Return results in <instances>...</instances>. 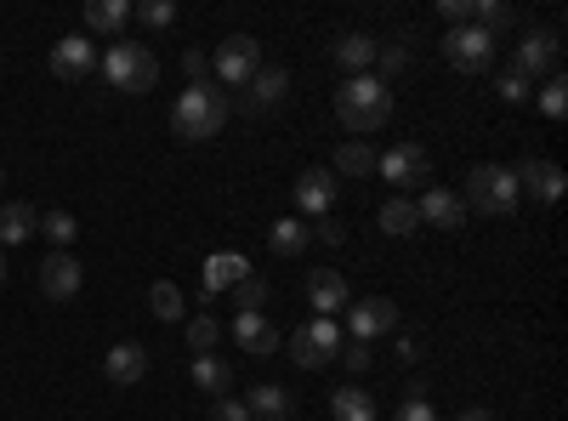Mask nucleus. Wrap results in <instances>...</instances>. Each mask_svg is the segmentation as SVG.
Here are the masks:
<instances>
[{
  "label": "nucleus",
  "mask_w": 568,
  "mask_h": 421,
  "mask_svg": "<svg viewBox=\"0 0 568 421\" xmlns=\"http://www.w3.org/2000/svg\"><path fill=\"white\" fill-rule=\"evenodd\" d=\"M80 257H69V251H52L40 262V291L52 297V302H69V297H80Z\"/></svg>",
  "instance_id": "obj_13"
},
{
  "label": "nucleus",
  "mask_w": 568,
  "mask_h": 421,
  "mask_svg": "<svg viewBox=\"0 0 568 421\" xmlns=\"http://www.w3.org/2000/svg\"><path fill=\"white\" fill-rule=\"evenodd\" d=\"M415 211H420V222H433V228H466V206L449 189H426Z\"/></svg>",
  "instance_id": "obj_20"
},
{
  "label": "nucleus",
  "mask_w": 568,
  "mask_h": 421,
  "mask_svg": "<svg viewBox=\"0 0 568 421\" xmlns=\"http://www.w3.org/2000/svg\"><path fill=\"white\" fill-rule=\"evenodd\" d=\"M216 342H222L216 319H187V348H194V353H216Z\"/></svg>",
  "instance_id": "obj_34"
},
{
  "label": "nucleus",
  "mask_w": 568,
  "mask_h": 421,
  "mask_svg": "<svg viewBox=\"0 0 568 421\" xmlns=\"http://www.w3.org/2000/svg\"><path fill=\"white\" fill-rule=\"evenodd\" d=\"M495 91H500V103H529V91H535V80H524L517 69H506L500 80H495Z\"/></svg>",
  "instance_id": "obj_37"
},
{
  "label": "nucleus",
  "mask_w": 568,
  "mask_h": 421,
  "mask_svg": "<svg viewBox=\"0 0 568 421\" xmlns=\"http://www.w3.org/2000/svg\"><path fill=\"white\" fill-rule=\"evenodd\" d=\"M460 421H495L489 410H460Z\"/></svg>",
  "instance_id": "obj_45"
},
{
  "label": "nucleus",
  "mask_w": 568,
  "mask_h": 421,
  "mask_svg": "<svg viewBox=\"0 0 568 421\" xmlns=\"http://www.w3.org/2000/svg\"><path fill=\"white\" fill-rule=\"evenodd\" d=\"M233 342H240L245 353H256V359H267L278 348V331H273L262 313H233Z\"/></svg>",
  "instance_id": "obj_19"
},
{
  "label": "nucleus",
  "mask_w": 568,
  "mask_h": 421,
  "mask_svg": "<svg viewBox=\"0 0 568 421\" xmlns=\"http://www.w3.org/2000/svg\"><path fill=\"white\" fill-rule=\"evenodd\" d=\"M131 23V0H91L85 7V29L91 34H120Z\"/></svg>",
  "instance_id": "obj_24"
},
{
  "label": "nucleus",
  "mask_w": 568,
  "mask_h": 421,
  "mask_svg": "<svg viewBox=\"0 0 568 421\" xmlns=\"http://www.w3.org/2000/svg\"><path fill=\"white\" fill-rule=\"evenodd\" d=\"M342 353H347V370H369V364H375L364 342H353V348H342Z\"/></svg>",
  "instance_id": "obj_43"
},
{
  "label": "nucleus",
  "mask_w": 568,
  "mask_h": 421,
  "mask_svg": "<svg viewBox=\"0 0 568 421\" xmlns=\"http://www.w3.org/2000/svg\"><path fill=\"white\" fill-rule=\"evenodd\" d=\"M40 233H45V240H52L58 251H69V245L80 240V222H74L69 211H45V217H40Z\"/></svg>",
  "instance_id": "obj_30"
},
{
  "label": "nucleus",
  "mask_w": 568,
  "mask_h": 421,
  "mask_svg": "<svg viewBox=\"0 0 568 421\" xmlns=\"http://www.w3.org/2000/svg\"><path fill=\"white\" fill-rule=\"evenodd\" d=\"M251 273V262L240 257V251H222V257H205V297H216V291H233L240 279Z\"/></svg>",
  "instance_id": "obj_21"
},
{
  "label": "nucleus",
  "mask_w": 568,
  "mask_h": 421,
  "mask_svg": "<svg viewBox=\"0 0 568 421\" xmlns=\"http://www.w3.org/2000/svg\"><path fill=\"white\" fill-rule=\"evenodd\" d=\"M375 171H382L387 182H398V189H415V182H426V171H433V154H426L420 143H398V149H387L382 160H375Z\"/></svg>",
  "instance_id": "obj_10"
},
{
  "label": "nucleus",
  "mask_w": 568,
  "mask_h": 421,
  "mask_svg": "<svg viewBox=\"0 0 568 421\" xmlns=\"http://www.w3.org/2000/svg\"><path fill=\"white\" fill-rule=\"evenodd\" d=\"M142 370H149V353H142V342H114L109 359H103V377H109L114 388L142 382Z\"/></svg>",
  "instance_id": "obj_18"
},
{
  "label": "nucleus",
  "mask_w": 568,
  "mask_h": 421,
  "mask_svg": "<svg viewBox=\"0 0 568 421\" xmlns=\"http://www.w3.org/2000/svg\"><path fill=\"white\" fill-rule=\"evenodd\" d=\"M444 58L460 69V74H484L495 63V34L478 29V23H460V29H444Z\"/></svg>",
  "instance_id": "obj_6"
},
{
  "label": "nucleus",
  "mask_w": 568,
  "mask_h": 421,
  "mask_svg": "<svg viewBox=\"0 0 568 421\" xmlns=\"http://www.w3.org/2000/svg\"><path fill=\"white\" fill-rule=\"evenodd\" d=\"M307 302H313L318 319H336V313H347L353 291H347V279L336 268H318V273H307Z\"/></svg>",
  "instance_id": "obj_12"
},
{
  "label": "nucleus",
  "mask_w": 568,
  "mask_h": 421,
  "mask_svg": "<svg viewBox=\"0 0 568 421\" xmlns=\"http://www.w3.org/2000/svg\"><path fill=\"white\" fill-rule=\"evenodd\" d=\"M336 63H342L347 74H364V69L375 63V40H369V34H342V40H336Z\"/></svg>",
  "instance_id": "obj_28"
},
{
  "label": "nucleus",
  "mask_w": 568,
  "mask_h": 421,
  "mask_svg": "<svg viewBox=\"0 0 568 421\" xmlns=\"http://www.w3.org/2000/svg\"><path fill=\"white\" fill-rule=\"evenodd\" d=\"M382 228L393 233V240H404V233H415V228H420V211H415V200L393 194V200L382 206Z\"/></svg>",
  "instance_id": "obj_29"
},
{
  "label": "nucleus",
  "mask_w": 568,
  "mask_h": 421,
  "mask_svg": "<svg viewBox=\"0 0 568 421\" xmlns=\"http://www.w3.org/2000/svg\"><path fill=\"white\" fill-rule=\"evenodd\" d=\"M131 18H142L149 29H171L176 23V0H142V7H131Z\"/></svg>",
  "instance_id": "obj_35"
},
{
  "label": "nucleus",
  "mask_w": 568,
  "mask_h": 421,
  "mask_svg": "<svg viewBox=\"0 0 568 421\" xmlns=\"http://www.w3.org/2000/svg\"><path fill=\"white\" fill-rule=\"evenodd\" d=\"M171 126L182 143H211V137L227 126V98L216 91V80H200V86H187L176 109H171Z\"/></svg>",
  "instance_id": "obj_1"
},
{
  "label": "nucleus",
  "mask_w": 568,
  "mask_h": 421,
  "mask_svg": "<svg viewBox=\"0 0 568 421\" xmlns=\"http://www.w3.org/2000/svg\"><path fill=\"white\" fill-rule=\"evenodd\" d=\"M98 69H103V80L114 91H125V98H142V91H154V80H160V58L149 52V46L125 40V34L98 58Z\"/></svg>",
  "instance_id": "obj_3"
},
{
  "label": "nucleus",
  "mask_w": 568,
  "mask_h": 421,
  "mask_svg": "<svg viewBox=\"0 0 568 421\" xmlns=\"http://www.w3.org/2000/svg\"><path fill=\"white\" fill-rule=\"evenodd\" d=\"M336 114L347 131H382L393 120V86L375 74H347V86L336 91Z\"/></svg>",
  "instance_id": "obj_2"
},
{
  "label": "nucleus",
  "mask_w": 568,
  "mask_h": 421,
  "mask_svg": "<svg viewBox=\"0 0 568 421\" xmlns=\"http://www.w3.org/2000/svg\"><path fill=\"white\" fill-rule=\"evenodd\" d=\"M393 421H438V410H433V404H426V399H404Z\"/></svg>",
  "instance_id": "obj_38"
},
{
  "label": "nucleus",
  "mask_w": 568,
  "mask_h": 421,
  "mask_svg": "<svg viewBox=\"0 0 568 421\" xmlns=\"http://www.w3.org/2000/svg\"><path fill=\"white\" fill-rule=\"evenodd\" d=\"M149 308H154V319L171 324V319H182V291L171 285V279H160V285L149 291Z\"/></svg>",
  "instance_id": "obj_32"
},
{
  "label": "nucleus",
  "mask_w": 568,
  "mask_h": 421,
  "mask_svg": "<svg viewBox=\"0 0 568 421\" xmlns=\"http://www.w3.org/2000/svg\"><path fill=\"white\" fill-rule=\"evenodd\" d=\"M40 228V217H34V206H0V245H23L29 233Z\"/></svg>",
  "instance_id": "obj_25"
},
{
  "label": "nucleus",
  "mask_w": 568,
  "mask_h": 421,
  "mask_svg": "<svg viewBox=\"0 0 568 421\" xmlns=\"http://www.w3.org/2000/svg\"><path fill=\"white\" fill-rule=\"evenodd\" d=\"M329 415L336 421H375V399L364 388H336L329 393Z\"/></svg>",
  "instance_id": "obj_26"
},
{
  "label": "nucleus",
  "mask_w": 568,
  "mask_h": 421,
  "mask_svg": "<svg viewBox=\"0 0 568 421\" xmlns=\"http://www.w3.org/2000/svg\"><path fill=\"white\" fill-rule=\"evenodd\" d=\"M0 182H7V171H0Z\"/></svg>",
  "instance_id": "obj_47"
},
{
  "label": "nucleus",
  "mask_w": 568,
  "mask_h": 421,
  "mask_svg": "<svg viewBox=\"0 0 568 421\" xmlns=\"http://www.w3.org/2000/svg\"><path fill=\"white\" fill-rule=\"evenodd\" d=\"M347 331L353 342H375V337H393L398 331V302L393 297H364V302H347Z\"/></svg>",
  "instance_id": "obj_8"
},
{
  "label": "nucleus",
  "mask_w": 568,
  "mask_h": 421,
  "mask_svg": "<svg viewBox=\"0 0 568 421\" xmlns=\"http://www.w3.org/2000/svg\"><path fill=\"white\" fill-rule=\"evenodd\" d=\"M0 285H7V251H0Z\"/></svg>",
  "instance_id": "obj_46"
},
{
  "label": "nucleus",
  "mask_w": 568,
  "mask_h": 421,
  "mask_svg": "<svg viewBox=\"0 0 568 421\" xmlns=\"http://www.w3.org/2000/svg\"><path fill=\"white\" fill-rule=\"evenodd\" d=\"M233 308H240V313H262L267 308V279L262 273H245L240 285H233Z\"/></svg>",
  "instance_id": "obj_31"
},
{
  "label": "nucleus",
  "mask_w": 568,
  "mask_h": 421,
  "mask_svg": "<svg viewBox=\"0 0 568 421\" xmlns=\"http://www.w3.org/2000/svg\"><path fill=\"white\" fill-rule=\"evenodd\" d=\"M438 12L460 29V23H471V0H438Z\"/></svg>",
  "instance_id": "obj_41"
},
{
  "label": "nucleus",
  "mask_w": 568,
  "mask_h": 421,
  "mask_svg": "<svg viewBox=\"0 0 568 421\" xmlns=\"http://www.w3.org/2000/svg\"><path fill=\"white\" fill-rule=\"evenodd\" d=\"M307 240H313V228H307L302 217H278V222L267 228L273 257H302V251H307Z\"/></svg>",
  "instance_id": "obj_22"
},
{
  "label": "nucleus",
  "mask_w": 568,
  "mask_h": 421,
  "mask_svg": "<svg viewBox=\"0 0 568 421\" xmlns=\"http://www.w3.org/2000/svg\"><path fill=\"white\" fill-rule=\"evenodd\" d=\"M336 200H342V182H336V171H329V166H307L296 177V211L302 217H329V211H336Z\"/></svg>",
  "instance_id": "obj_9"
},
{
  "label": "nucleus",
  "mask_w": 568,
  "mask_h": 421,
  "mask_svg": "<svg viewBox=\"0 0 568 421\" xmlns=\"http://www.w3.org/2000/svg\"><path fill=\"white\" fill-rule=\"evenodd\" d=\"M540 114H551V120L568 114V80H562V74H546V86H540Z\"/></svg>",
  "instance_id": "obj_33"
},
{
  "label": "nucleus",
  "mask_w": 568,
  "mask_h": 421,
  "mask_svg": "<svg viewBox=\"0 0 568 421\" xmlns=\"http://www.w3.org/2000/svg\"><path fill=\"white\" fill-rule=\"evenodd\" d=\"M91 69H98V46H91L85 34H63L52 46V74L58 80H85Z\"/></svg>",
  "instance_id": "obj_14"
},
{
  "label": "nucleus",
  "mask_w": 568,
  "mask_h": 421,
  "mask_svg": "<svg viewBox=\"0 0 568 421\" xmlns=\"http://www.w3.org/2000/svg\"><path fill=\"white\" fill-rule=\"evenodd\" d=\"M211 421H251V410H245V399H216Z\"/></svg>",
  "instance_id": "obj_39"
},
{
  "label": "nucleus",
  "mask_w": 568,
  "mask_h": 421,
  "mask_svg": "<svg viewBox=\"0 0 568 421\" xmlns=\"http://www.w3.org/2000/svg\"><path fill=\"white\" fill-rule=\"evenodd\" d=\"M194 388H205L211 399H227L233 364H222V353H194Z\"/></svg>",
  "instance_id": "obj_23"
},
{
  "label": "nucleus",
  "mask_w": 568,
  "mask_h": 421,
  "mask_svg": "<svg viewBox=\"0 0 568 421\" xmlns=\"http://www.w3.org/2000/svg\"><path fill=\"white\" fill-rule=\"evenodd\" d=\"M313 240H324V245H342V240H347V228H342L336 217H318V228H313Z\"/></svg>",
  "instance_id": "obj_40"
},
{
  "label": "nucleus",
  "mask_w": 568,
  "mask_h": 421,
  "mask_svg": "<svg viewBox=\"0 0 568 421\" xmlns=\"http://www.w3.org/2000/svg\"><path fill=\"white\" fill-rule=\"evenodd\" d=\"M375 160H382V154H375L369 143H358V137H353V143H342V149H336V166H329V171H336V177H369V171H375Z\"/></svg>",
  "instance_id": "obj_27"
},
{
  "label": "nucleus",
  "mask_w": 568,
  "mask_h": 421,
  "mask_svg": "<svg viewBox=\"0 0 568 421\" xmlns=\"http://www.w3.org/2000/svg\"><path fill=\"white\" fill-rule=\"evenodd\" d=\"M245 410H251V421H291L296 415V399H291V388H278V382H256L251 399H245Z\"/></svg>",
  "instance_id": "obj_17"
},
{
  "label": "nucleus",
  "mask_w": 568,
  "mask_h": 421,
  "mask_svg": "<svg viewBox=\"0 0 568 421\" xmlns=\"http://www.w3.org/2000/svg\"><path fill=\"white\" fill-rule=\"evenodd\" d=\"M182 69H187V80H194V86H200V80H211V58H205V52H187V58H182Z\"/></svg>",
  "instance_id": "obj_42"
},
{
  "label": "nucleus",
  "mask_w": 568,
  "mask_h": 421,
  "mask_svg": "<svg viewBox=\"0 0 568 421\" xmlns=\"http://www.w3.org/2000/svg\"><path fill=\"white\" fill-rule=\"evenodd\" d=\"M517 171L511 166H478L466 177V200L460 206H471V211H489V217H511L517 211Z\"/></svg>",
  "instance_id": "obj_4"
},
{
  "label": "nucleus",
  "mask_w": 568,
  "mask_h": 421,
  "mask_svg": "<svg viewBox=\"0 0 568 421\" xmlns=\"http://www.w3.org/2000/svg\"><path fill=\"white\" fill-rule=\"evenodd\" d=\"M404 63H409V52H404L398 40H393V46H375V69H382V74H375V80H382V86H387V80H393V74L404 69Z\"/></svg>",
  "instance_id": "obj_36"
},
{
  "label": "nucleus",
  "mask_w": 568,
  "mask_h": 421,
  "mask_svg": "<svg viewBox=\"0 0 568 421\" xmlns=\"http://www.w3.org/2000/svg\"><path fill=\"white\" fill-rule=\"evenodd\" d=\"M524 80L535 74H557V34L551 29H529L524 40H517V63H511Z\"/></svg>",
  "instance_id": "obj_11"
},
{
  "label": "nucleus",
  "mask_w": 568,
  "mask_h": 421,
  "mask_svg": "<svg viewBox=\"0 0 568 421\" xmlns=\"http://www.w3.org/2000/svg\"><path fill=\"white\" fill-rule=\"evenodd\" d=\"M284 91H291V74L284 69H256V80L245 86V114H267V109H278L284 103Z\"/></svg>",
  "instance_id": "obj_16"
},
{
  "label": "nucleus",
  "mask_w": 568,
  "mask_h": 421,
  "mask_svg": "<svg viewBox=\"0 0 568 421\" xmlns=\"http://www.w3.org/2000/svg\"><path fill=\"white\" fill-rule=\"evenodd\" d=\"M211 69H216V80H222V86H251V80H256V69H262V46H256L251 34H227V40L216 46Z\"/></svg>",
  "instance_id": "obj_7"
},
{
  "label": "nucleus",
  "mask_w": 568,
  "mask_h": 421,
  "mask_svg": "<svg viewBox=\"0 0 568 421\" xmlns=\"http://www.w3.org/2000/svg\"><path fill=\"white\" fill-rule=\"evenodd\" d=\"M517 194H535L540 206H557V200H562V166H551V160H524V166H517Z\"/></svg>",
  "instance_id": "obj_15"
},
{
  "label": "nucleus",
  "mask_w": 568,
  "mask_h": 421,
  "mask_svg": "<svg viewBox=\"0 0 568 421\" xmlns=\"http://www.w3.org/2000/svg\"><path fill=\"white\" fill-rule=\"evenodd\" d=\"M342 324L336 319H307L302 331L291 337V353H296V364L302 370H324V364H336L342 359Z\"/></svg>",
  "instance_id": "obj_5"
},
{
  "label": "nucleus",
  "mask_w": 568,
  "mask_h": 421,
  "mask_svg": "<svg viewBox=\"0 0 568 421\" xmlns=\"http://www.w3.org/2000/svg\"><path fill=\"white\" fill-rule=\"evenodd\" d=\"M415 353H420V348H415V337H398V359H404V364H415Z\"/></svg>",
  "instance_id": "obj_44"
}]
</instances>
